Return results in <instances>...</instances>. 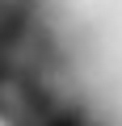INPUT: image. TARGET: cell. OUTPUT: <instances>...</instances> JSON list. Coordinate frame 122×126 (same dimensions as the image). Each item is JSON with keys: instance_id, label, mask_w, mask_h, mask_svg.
Segmentation results:
<instances>
[{"instance_id": "1", "label": "cell", "mask_w": 122, "mask_h": 126, "mask_svg": "<svg viewBox=\"0 0 122 126\" xmlns=\"http://www.w3.org/2000/svg\"><path fill=\"white\" fill-rule=\"evenodd\" d=\"M0 126H9V122H4V118H0Z\"/></svg>"}]
</instances>
